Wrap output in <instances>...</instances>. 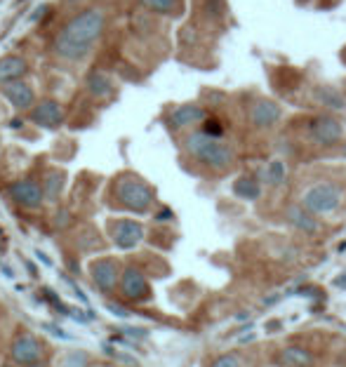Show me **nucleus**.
Here are the masks:
<instances>
[{
	"label": "nucleus",
	"mask_w": 346,
	"mask_h": 367,
	"mask_svg": "<svg viewBox=\"0 0 346 367\" xmlns=\"http://www.w3.org/2000/svg\"><path fill=\"white\" fill-rule=\"evenodd\" d=\"M104 26H106V17L102 10L88 8L83 12L73 14L64 26L59 28V33L55 36V54L64 61H83L88 59L95 50V45L99 43Z\"/></svg>",
	"instance_id": "nucleus-1"
},
{
	"label": "nucleus",
	"mask_w": 346,
	"mask_h": 367,
	"mask_svg": "<svg viewBox=\"0 0 346 367\" xmlns=\"http://www.w3.org/2000/svg\"><path fill=\"white\" fill-rule=\"evenodd\" d=\"M111 198L120 210L144 215L153 205L155 196H153V188L137 175H120L111 186Z\"/></svg>",
	"instance_id": "nucleus-2"
},
{
	"label": "nucleus",
	"mask_w": 346,
	"mask_h": 367,
	"mask_svg": "<svg viewBox=\"0 0 346 367\" xmlns=\"http://www.w3.org/2000/svg\"><path fill=\"white\" fill-rule=\"evenodd\" d=\"M184 146L195 160L205 163L212 170H227L233 163V151L222 139L207 137L205 132H191L184 141Z\"/></svg>",
	"instance_id": "nucleus-3"
},
{
	"label": "nucleus",
	"mask_w": 346,
	"mask_h": 367,
	"mask_svg": "<svg viewBox=\"0 0 346 367\" xmlns=\"http://www.w3.org/2000/svg\"><path fill=\"white\" fill-rule=\"evenodd\" d=\"M342 203V191H339L337 184H316L307 191L304 196V208L311 215H325L339 208Z\"/></svg>",
	"instance_id": "nucleus-4"
},
{
	"label": "nucleus",
	"mask_w": 346,
	"mask_h": 367,
	"mask_svg": "<svg viewBox=\"0 0 346 367\" xmlns=\"http://www.w3.org/2000/svg\"><path fill=\"white\" fill-rule=\"evenodd\" d=\"M108 236L118 250H135L144 238V226L135 219L120 217V219L108 221Z\"/></svg>",
	"instance_id": "nucleus-5"
},
{
	"label": "nucleus",
	"mask_w": 346,
	"mask_h": 367,
	"mask_svg": "<svg viewBox=\"0 0 346 367\" xmlns=\"http://www.w3.org/2000/svg\"><path fill=\"white\" fill-rule=\"evenodd\" d=\"M118 288H120V295H123L125 299H130V301L151 299V285H148L146 275H144L140 268H135V266H128V268H123V271H120Z\"/></svg>",
	"instance_id": "nucleus-6"
},
{
	"label": "nucleus",
	"mask_w": 346,
	"mask_h": 367,
	"mask_svg": "<svg viewBox=\"0 0 346 367\" xmlns=\"http://www.w3.org/2000/svg\"><path fill=\"white\" fill-rule=\"evenodd\" d=\"M8 193L17 205H21V208H26V210H38V208H43V203H45L43 186H40L33 177H24V179L12 181Z\"/></svg>",
	"instance_id": "nucleus-7"
},
{
	"label": "nucleus",
	"mask_w": 346,
	"mask_h": 367,
	"mask_svg": "<svg viewBox=\"0 0 346 367\" xmlns=\"http://www.w3.org/2000/svg\"><path fill=\"white\" fill-rule=\"evenodd\" d=\"M90 278L97 285V290L104 292V295L113 292L120 278L118 259H113V257H99V259H95L90 264Z\"/></svg>",
	"instance_id": "nucleus-8"
},
{
	"label": "nucleus",
	"mask_w": 346,
	"mask_h": 367,
	"mask_svg": "<svg viewBox=\"0 0 346 367\" xmlns=\"http://www.w3.org/2000/svg\"><path fill=\"white\" fill-rule=\"evenodd\" d=\"M43 353H45V344L36 335H31V332H21L12 341V346H10V358H12L15 365L36 363V360L43 358Z\"/></svg>",
	"instance_id": "nucleus-9"
},
{
	"label": "nucleus",
	"mask_w": 346,
	"mask_h": 367,
	"mask_svg": "<svg viewBox=\"0 0 346 367\" xmlns=\"http://www.w3.org/2000/svg\"><path fill=\"white\" fill-rule=\"evenodd\" d=\"M64 106L55 99H43L38 104H33L31 108V120L38 125V128L45 130H57L64 125Z\"/></svg>",
	"instance_id": "nucleus-10"
},
{
	"label": "nucleus",
	"mask_w": 346,
	"mask_h": 367,
	"mask_svg": "<svg viewBox=\"0 0 346 367\" xmlns=\"http://www.w3.org/2000/svg\"><path fill=\"white\" fill-rule=\"evenodd\" d=\"M3 97L15 106V111H31L33 104H36V92H33L31 85L21 83V80L3 85Z\"/></svg>",
	"instance_id": "nucleus-11"
},
{
	"label": "nucleus",
	"mask_w": 346,
	"mask_h": 367,
	"mask_svg": "<svg viewBox=\"0 0 346 367\" xmlns=\"http://www.w3.org/2000/svg\"><path fill=\"white\" fill-rule=\"evenodd\" d=\"M311 135H314V139L318 141V144H337V141L342 139L344 130L334 118L320 116L311 123Z\"/></svg>",
	"instance_id": "nucleus-12"
},
{
	"label": "nucleus",
	"mask_w": 346,
	"mask_h": 367,
	"mask_svg": "<svg viewBox=\"0 0 346 367\" xmlns=\"http://www.w3.org/2000/svg\"><path fill=\"white\" fill-rule=\"evenodd\" d=\"M205 118H207L205 108H200V106H195V104H184V106H177L175 111L170 113L167 123H170V128L182 130V128H189V125L203 123Z\"/></svg>",
	"instance_id": "nucleus-13"
},
{
	"label": "nucleus",
	"mask_w": 346,
	"mask_h": 367,
	"mask_svg": "<svg viewBox=\"0 0 346 367\" xmlns=\"http://www.w3.org/2000/svg\"><path fill=\"white\" fill-rule=\"evenodd\" d=\"M28 73V64L24 57L19 54H5L0 59V85L15 83V80H21Z\"/></svg>",
	"instance_id": "nucleus-14"
},
{
	"label": "nucleus",
	"mask_w": 346,
	"mask_h": 367,
	"mask_svg": "<svg viewBox=\"0 0 346 367\" xmlns=\"http://www.w3.org/2000/svg\"><path fill=\"white\" fill-rule=\"evenodd\" d=\"M280 118V108L273 101H255L250 106V120L257 128H271Z\"/></svg>",
	"instance_id": "nucleus-15"
},
{
	"label": "nucleus",
	"mask_w": 346,
	"mask_h": 367,
	"mask_svg": "<svg viewBox=\"0 0 346 367\" xmlns=\"http://www.w3.org/2000/svg\"><path fill=\"white\" fill-rule=\"evenodd\" d=\"M88 90L97 97V99H106V97L113 95V83L104 71H92L88 78Z\"/></svg>",
	"instance_id": "nucleus-16"
},
{
	"label": "nucleus",
	"mask_w": 346,
	"mask_h": 367,
	"mask_svg": "<svg viewBox=\"0 0 346 367\" xmlns=\"http://www.w3.org/2000/svg\"><path fill=\"white\" fill-rule=\"evenodd\" d=\"M233 193L243 200H257L259 193H262V186H259V181L252 179V177H240V179H236L233 184Z\"/></svg>",
	"instance_id": "nucleus-17"
},
{
	"label": "nucleus",
	"mask_w": 346,
	"mask_h": 367,
	"mask_svg": "<svg viewBox=\"0 0 346 367\" xmlns=\"http://www.w3.org/2000/svg\"><path fill=\"white\" fill-rule=\"evenodd\" d=\"M287 219H290V224H295L297 228H302V231H307V233H314L316 228H318V224L314 221L311 212H304L302 208L287 210Z\"/></svg>",
	"instance_id": "nucleus-18"
},
{
	"label": "nucleus",
	"mask_w": 346,
	"mask_h": 367,
	"mask_svg": "<svg viewBox=\"0 0 346 367\" xmlns=\"http://www.w3.org/2000/svg\"><path fill=\"white\" fill-rule=\"evenodd\" d=\"M140 3L158 14H177V10L182 8V0H140Z\"/></svg>",
	"instance_id": "nucleus-19"
},
{
	"label": "nucleus",
	"mask_w": 346,
	"mask_h": 367,
	"mask_svg": "<svg viewBox=\"0 0 346 367\" xmlns=\"http://www.w3.org/2000/svg\"><path fill=\"white\" fill-rule=\"evenodd\" d=\"M282 360H285V365L311 367V355H309V351H304V348H299V346H287L285 353H282Z\"/></svg>",
	"instance_id": "nucleus-20"
},
{
	"label": "nucleus",
	"mask_w": 346,
	"mask_h": 367,
	"mask_svg": "<svg viewBox=\"0 0 346 367\" xmlns=\"http://www.w3.org/2000/svg\"><path fill=\"white\" fill-rule=\"evenodd\" d=\"M40 186H43V196L45 198L57 200V198H59V193H61V175H59V172H50L48 179L40 184Z\"/></svg>",
	"instance_id": "nucleus-21"
},
{
	"label": "nucleus",
	"mask_w": 346,
	"mask_h": 367,
	"mask_svg": "<svg viewBox=\"0 0 346 367\" xmlns=\"http://www.w3.org/2000/svg\"><path fill=\"white\" fill-rule=\"evenodd\" d=\"M318 99H320L325 106L334 108V111H342V108L346 106L344 97L339 95L337 90H332V88H320V90H318Z\"/></svg>",
	"instance_id": "nucleus-22"
},
{
	"label": "nucleus",
	"mask_w": 346,
	"mask_h": 367,
	"mask_svg": "<svg viewBox=\"0 0 346 367\" xmlns=\"http://www.w3.org/2000/svg\"><path fill=\"white\" fill-rule=\"evenodd\" d=\"M40 297H43V301H48L50 306L55 308V311L59 313V315H68V313H71V308H68L66 304L59 299V295H57V292H52L50 288H43V290H40Z\"/></svg>",
	"instance_id": "nucleus-23"
},
{
	"label": "nucleus",
	"mask_w": 346,
	"mask_h": 367,
	"mask_svg": "<svg viewBox=\"0 0 346 367\" xmlns=\"http://www.w3.org/2000/svg\"><path fill=\"white\" fill-rule=\"evenodd\" d=\"M282 179H285V165H282V160H271L269 170H267V181L280 184Z\"/></svg>",
	"instance_id": "nucleus-24"
},
{
	"label": "nucleus",
	"mask_w": 346,
	"mask_h": 367,
	"mask_svg": "<svg viewBox=\"0 0 346 367\" xmlns=\"http://www.w3.org/2000/svg\"><path fill=\"white\" fill-rule=\"evenodd\" d=\"M200 132H205L207 137H217V139H222L224 125H222V120H217V118H205L203 120V130H200Z\"/></svg>",
	"instance_id": "nucleus-25"
},
{
	"label": "nucleus",
	"mask_w": 346,
	"mask_h": 367,
	"mask_svg": "<svg viewBox=\"0 0 346 367\" xmlns=\"http://www.w3.org/2000/svg\"><path fill=\"white\" fill-rule=\"evenodd\" d=\"M64 367H88V355L85 353H68L64 358Z\"/></svg>",
	"instance_id": "nucleus-26"
},
{
	"label": "nucleus",
	"mask_w": 346,
	"mask_h": 367,
	"mask_svg": "<svg viewBox=\"0 0 346 367\" xmlns=\"http://www.w3.org/2000/svg\"><path fill=\"white\" fill-rule=\"evenodd\" d=\"M210 367H240V360H238V355L227 353V355H219Z\"/></svg>",
	"instance_id": "nucleus-27"
},
{
	"label": "nucleus",
	"mask_w": 346,
	"mask_h": 367,
	"mask_svg": "<svg viewBox=\"0 0 346 367\" xmlns=\"http://www.w3.org/2000/svg\"><path fill=\"white\" fill-rule=\"evenodd\" d=\"M106 306H108V311H111L113 315H120V318H130V311H125V308L120 306V304H113V301H108Z\"/></svg>",
	"instance_id": "nucleus-28"
},
{
	"label": "nucleus",
	"mask_w": 346,
	"mask_h": 367,
	"mask_svg": "<svg viewBox=\"0 0 346 367\" xmlns=\"http://www.w3.org/2000/svg\"><path fill=\"white\" fill-rule=\"evenodd\" d=\"M125 335H130V337H140V339H144V337L148 335L146 330H135V328H123Z\"/></svg>",
	"instance_id": "nucleus-29"
},
{
	"label": "nucleus",
	"mask_w": 346,
	"mask_h": 367,
	"mask_svg": "<svg viewBox=\"0 0 346 367\" xmlns=\"http://www.w3.org/2000/svg\"><path fill=\"white\" fill-rule=\"evenodd\" d=\"M43 328H45V330H50V332H52V335H57V337H59V339H71V337H68V335H66V332L57 330V328H55V325H43Z\"/></svg>",
	"instance_id": "nucleus-30"
},
{
	"label": "nucleus",
	"mask_w": 346,
	"mask_h": 367,
	"mask_svg": "<svg viewBox=\"0 0 346 367\" xmlns=\"http://www.w3.org/2000/svg\"><path fill=\"white\" fill-rule=\"evenodd\" d=\"M155 219H158V221H170L172 219V210H160L158 212V215H155Z\"/></svg>",
	"instance_id": "nucleus-31"
},
{
	"label": "nucleus",
	"mask_w": 346,
	"mask_h": 367,
	"mask_svg": "<svg viewBox=\"0 0 346 367\" xmlns=\"http://www.w3.org/2000/svg\"><path fill=\"white\" fill-rule=\"evenodd\" d=\"M332 285H334V288H339V290H344L346 288V273L337 275V278L332 280Z\"/></svg>",
	"instance_id": "nucleus-32"
},
{
	"label": "nucleus",
	"mask_w": 346,
	"mask_h": 367,
	"mask_svg": "<svg viewBox=\"0 0 346 367\" xmlns=\"http://www.w3.org/2000/svg\"><path fill=\"white\" fill-rule=\"evenodd\" d=\"M24 367H48L43 363V360H36V363H28V365H24Z\"/></svg>",
	"instance_id": "nucleus-33"
},
{
	"label": "nucleus",
	"mask_w": 346,
	"mask_h": 367,
	"mask_svg": "<svg viewBox=\"0 0 346 367\" xmlns=\"http://www.w3.org/2000/svg\"><path fill=\"white\" fill-rule=\"evenodd\" d=\"M38 259H40V261H43V264H48V266H50V264H52V261L48 259V257H45V255H43V252H38Z\"/></svg>",
	"instance_id": "nucleus-34"
},
{
	"label": "nucleus",
	"mask_w": 346,
	"mask_h": 367,
	"mask_svg": "<svg viewBox=\"0 0 346 367\" xmlns=\"http://www.w3.org/2000/svg\"><path fill=\"white\" fill-rule=\"evenodd\" d=\"M280 328V323H278V320H276V323H269V330L271 332H273V330H278Z\"/></svg>",
	"instance_id": "nucleus-35"
},
{
	"label": "nucleus",
	"mask_w": 346,
	"mask_h": 367,
	"mask_svg": "<svg viewBox=\"0 0 346 367\" xmlns=\"http://www.w3.org/2000/svg\"><path fill=\"white\" fill-rule=\"evenodd\" d=\"M342 59H344V64H346V50H344V52H342Z\"/></svg>",
	"instance_id": "nucleus-36"
},
{
	"label": "nucleus",
	"mask_w": 346,
	"mask_h": 367,
	"mask_svg": "<svg viewBox=\"0 0 346 367\" xmlns=\"http://www.w3.org/2000/svg\"><path fill=\"white\" fill-rule=\"evenodd\" d=\"M3 367H12V365H3Z\"/></svg>",
	"instance_id": "nucleus-37"
},
{
	"label": "nucleus",
	"mask_w": 346,
	"mask_h": 367,
	"mask_svg": "<svg viewBox=\"0 0 346 367\" xmlns=\"http://www.w3.org/2000/svg\"><path fill=\"white\" fill-rule=\"evenodd\" d=\"M344 153H346V148H344Z\"/></svg>",
	"instance_id": "nucleus-38"
}]
</instances>
